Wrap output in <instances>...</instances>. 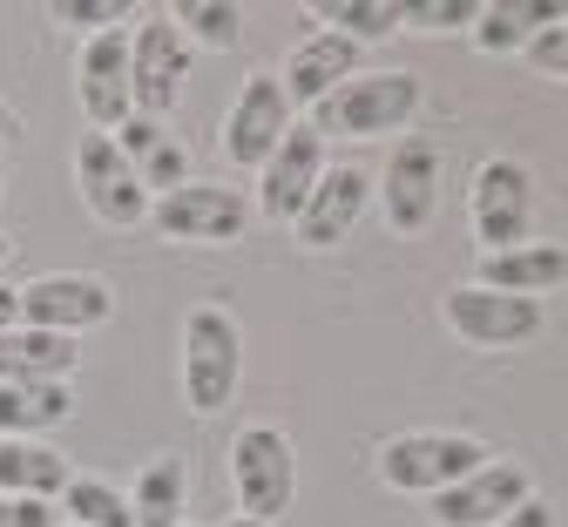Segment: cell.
<instances>
[{"mask_svg":"<svg viewBox=\"0 0 568 527\" xmlns=\"http://www.w3.org/2000/svg\"><path fill=\"white\" fill-rule=\"evenodd\" d=\"M190 68H196V48L176 34L170 8L135 14V28H129V115H156V122H170V109L183 102Z\"/></svg>","mask_w":568,"mask_h":527,"instance_id":"5b68a950","label":"cell"},{"mask_svg":"<svg viewBox=\"0 0 568 527\" xmlns=\"http://www.w3.org/2000/svg\"><path fill=\"white\" fill-rule=\"evenodd\" d=\"M115 149H122V163L135 170V183L150 190V203L190 183V149H183V135H170V122H156V115H122Z\"/></svg>","mask_w":568,"mask_h":527,"instance_id":"ac0fdd59","label":"cell"},{"mask_svg":"<svg viewBox=\"0 0 568 527\" xmlns=\"http://www.w3.org/2000/svg\"><path fill=\"white\" fill-rule=\"evenodd\" d=\"M0 527H61L54 500H14V494H0Z\"/></svg>","mask_w":568,"mask_h":527,"instance_id":"4dcf8cb0","label":"cell"},{"mask_svg":"<svg viewBox=\"0 0 568 527\" xmlns=\"http://www.w3.org/2000/svg\"><path fill=\"white\" fill-rule=\"evenodd\" d=\"M75 365L82 345L61 332H34V325L0 332V386H75Z\"/></svg>","mask_w":568,"mask_h":527,"instance_id":"ffe728a7","label":"cell"},{"mask_svg":"<svg viewBox=\"0 0 568 527\" xmlns=\"http://www.w3.org/2000/svg\"><path fill=\"white\" fill-rule=\"evenodd\" d=\"M231 527H264V520H244V514H237V520H231Z\"/></svg>","mask_w":568,"mask_h":527,"instance_id":"d590c367","label":"cell"},{"mask_svg":"<svg viewBox=\"0 0 568 527\" xmlns=\"http://www.w3.org/2000/svg\"><path fill=\"white\" fill-rule=\"evenodd\" d=\"M183 527H196V520H183Z\"/></svg>","mask_w":568,"mask_h":527,"instance_id":"74e56055","label":"cell"},{"mask_svg":"<svg viewBox=\"0 0 568 527\" xmlns=\"http://www.w3.org/2000/svg\"><path fill=\"white\" fill-rule=\"evenodd\" d=\"M292 122H298V109L284 102L277 68H251L244 82H237V95H231V109H224V135H217L224 142V163L257 176V163L284 142V129H292Z\"/></svg>","mask_w":568,"mask_h":527,"instance_id":"30bf717a","label":"cell"},{"mask_svg":"<svg viewBox=\"0 0 568 527\" xmlns=\"http://www.w3.org/2000/svg\"><path fill=\"white\" fill-rule=\"evenodd\" d=\"M176 386H183V406L196 419L231 413V399L244 386V325H237V312H224V305H190L183 312Z\"/></svg>","mask_w":568,"mask_h":527,"instance_id":"6da1fadb","label":"cell"},{"mask_svg":"<svg viewBox=\"0 0 568 527\" xmlns=\"http://www.w3.org/2000/svg\"><path fill=\"white\" fill-rule=\"evenodd\" d=\"M8 264H14V237H8V231H0V271H8Z\"/></svg>","mask_w":568,"mask_h":527,"instance_id":"e575fe53","label":"cell"},{"mask_svg":"<svg viewBox=\"0 0 568 527\" xmlns=\"http://www.w3.org/2000/svg\"><path fill=\"white\" fill-rule=\"evenodd\" d=\"M75 102L95 135H115L129 115V28L89 34L75 48Z\"/></svg>","mask_w":568,"mask_h":527,"instance_id":"9a60e30c","label":"cell"},{"mask_svg":"<svg viewBox=\"0 0 568 527\" xmlns=\"http://www.w3.org/2000/svg\"><path fill=\"white\" fill-rule=\"evenodd\" d=\"M535 494V474L508 454H487L467 480H454L447 494L426 500V514H434L440 527H501L521 500Z\"/></svg>","mask_w":568,"mask_h":527,"instance_id":"5bb4252c","label":"cell"},{"mask_svg":"<svg viewBox=\"0 0 568 527\" xmlns=\"http://www.w3.org/2000/svg\"><path fill=\"white\" fill-rule=\"evenodd\" d=\"M170 21H176V34L190 48H210V54H231L244 41V14L231 8V0H176Z\"/></svg>","mask_w":568,"mask_h":527,"instance_id":"4316f807","label":"cell"},{"mask_svg":"<svg viewBox=\"0 0 568 527\" xmlns=\"http://www.w3.org/2000/svg\"><path fill=\"white\" fill-rule=\"evenodd\" d=\"M447 332L467 345V352H515L528 338L548 332V305H535V297H508V291H487V284H454L447 305H440Z\"/></svg>","mask_w":568,"mask_h":527,"instance_id":"ba28073f","label":"cell"},{"mask_svg":"<svg viewBox=\"0 0 568 527\" xmlns=\"http://www.w3.org/2000/svg\"><path fill=\"white\" fill-rule=\"evenodd\" d=\"M14 135H21V115H14V109H8V102H0V149H8V142H14Z\"/></svg>","mask_w":568,"mask_h":527,"instance_id":"836d02e7","label":"cell"},{"mask_svg":"<svg viewBox=\"0 0 568 527\" xmlns=\"http://www.w3.org/2000/svg\"><path fill=\"white\" fill-rule=\"evenodd\" d=\"M48 14L89 41V34H109V28H122V21H129V0H54Z\"/></svg>","mask_w":568,"mask_h":527,"instance_id":"f1b7e54d","label":"cell"},{"mask_svg":"<svg viewBox=\"0 0 568 527\" xmlns=\"http://www.w3.org/2000/svg\"><path fill=\"white\" fill-rule=\"evenodd\" d=\"M480 0H399V34H467Z\"/></svg>","mask_w":568,"mask_h":527,"instance_id":"83f0119b","label":"cell"},{"mask_svg":"<svg viewBox=\"0 0 568 527\" xmlns=\"http://www.w3.org/2000/svg\"><path fill=\"white\" fill-rule=\"evenodd\" d=\"M75 190L89 203V216L102 223V231H142L150 223V190L135 183V170L122 163L115 135H82L75 142Z\"/></svg>","mask_w":568,"mask_h":527,"instance_id":"4fadbf2b","label":"cell"},{"mask_svg":"<svg viewBox=\"0 0 568 527\" xmlns=\"http://www.w3.org/2000/svg\"><path fill=\"white\" fill-rule=\"evenodd\" d=\"M0 183H8V163H0Z\"/></svg>","mask_w":568,"mask_h":527,"instance_id":"8d00e7d4","label":"cell"},{"mask_svg":"<svg viewBox=\"0 0 568 527\" xmlns=\"http://www.w3.org/2000/svg\"><path fill=\"white\" fill-rule=\"evenodd\" d=\"M150 231L170 237V244H196V251H217V244H237L251 231V196L231 190V183H210V176H190L183 190L156 196L150 203Z\"/></svg>","mask_w":568,"mask_h":527,"instance_id":"52a82bcc","label":"cell"},{"mask_svg":"<svg viewBox=\"0 0 568 527\" xmlns=\"http://www.w3.org/2000/svg\"><path fill=\"white\" fill-rule=\"evenodd\" d=\"M345 74H359V48H352L345 34H325V28H312L292 54H284V68H277V89H284V102L292 109H318Z\"/></svg>","mask_w":568,"mask_h":527,"instance_id":"e0dca14e","label":"cell"},{"mask_svg":"<svg viewBox=\"0 0 568 527\" xmlns=\"http://www.w3.org/2000/svg\"><path fill=\"white\" fill-rule=\"evenodd\" d=\"M61 527H68V520H61Z\"/></svg>","mask_w":568,"mask_h":527,"instance_id":"f35d334b","label":"cell"},{"mask_svg":"<svg viewBox=\"0 0 568 527\" xmlns=\"http://www.w3.org/2000/svg\"><path fill=\"white\" fill-rule=\"evenodd\" d=\"M501 527H555V507H548L541 494H528V500H521V507H515Z\"/></svg>","mask_w":568,"mask_h":527,"instance_id":"1f68e13d","label":"cell"},{"mask_svg":"<svg viewBox=\"0 0 568 527\" xmlns=\"http://www.w3.org/2000/svg\"><path fill=\"white\" fill-rule=\"evenodd\" d=\"M467 231L480 257L515 251L535 237V170L521 156H487L467 183Z\"/></svg>","mask_w":568,"mask_h":527,"instance_id":"8992f818","label":"cell"},{"mask_svg":"<svg viewBox=\"0 0 568 527\" xmlns=\"http://www.w3.org/2000/svg\"><path fill=\"white\" fill-rule=\"evenodd\" d=\"M183 500H190V467L183 454H156L129 487V520L135 527H183Z\"/></svg>","mask_w":568,"mask_h":527,"instance_id":"603a6c76","label":"cell"},{"mask_svg":"<svg viewBox=\"0 0 568 527\" xmlns=\"http://www.w3.org/2000/svg\"><path fill=\"white\" fill-rule=\"evenodd\" d=\"M312 21L325 34H345L352 48H359V41L399 34V0H312Z\"/></svg>","mask_w":568,"mask_h":527,"instance_id":"484cf974","label":"cell"},{"mask_svg":"<svg viewBox=\"0 0 568 527\" xmlns=\"http://www.w3.org/2000/svg\"><path fill=\"white\" fill-rule=\"evenodd\" d=\"M14 325H21V291L0 284V332H14Z\"/></svg>","mask_w":568,"mask_h":527,"instance_id":"d6a6232c","label":"cell"},{"mask_svg":"<svg viewBox=\"0 0 568 527\" xmlns=\"http://www.w3.org/2000/svg\"><path fill=\"white\" fill-rule=\"evenodd\" d=\"M561 21V8L555 0H487V8L474 14V28H467V41L480 48V54H521L541 28H555Z\"/></svg>","mask_w":568,"mask_h":527,"instance_id":"7402d4cb","label":"cell"},{"mask_svg":"<svg viewBox=\"0 0 568 527\" xmlns=\"http://www.w3.org/2000/svg\"><path fill=\"white\" fill-rule=\"evenodd\" d=\"M474 284H487V291H508V297H555L561 284H568V244H555V237H528V244H515V251H494V257H480L474 264Z\"/></svg>","mask_w":568,"mask_h":527,"instance_id":"d6986e66","label":"cell"},{"mask_svg":"<svg viewBox=\"0 0 568 527\" xmlns=\"http://www.w3.org/2000/svg\"><path fill=\"white\" fill-rule=\"evenodd\" d=\"M373 460H379V487L413 494V500H434V494H447L454 480H467L487 460V439L447 433V426H413V433L379 439Z\"/></svg>","mask_w":568,"mask_h":527,"instance_id":"3957f363","label":"cell"},{"mask_svg":"<svg viewBox=\"0 0 568 527\" xmlns=\"http://www.w3.org/2000/svg\"><path fill=\"white\" fill-rule=\"evenodd\" d=\"M325 170H332L325 135H318L312 122H292V129H284V142H277L271 156L257 163L251 216H264V223H292V216L305 210V196L318 190V176H325Z\"/></svg>","mask_w":568,"mask_h":527,"instance_id":"8fae6325","label":"cell"},{"mask_svg":"<svg viewBox=\"0 0 568 527\" xmlns=\"http://www.w3.org/2000/svg\"><path fill=\"white\" fill-rule=\"evenodd\" d=\"M231 494H237V514L244 520H264L277 527L298 500V446L284 426H237L231 439Z\"/></svg>","mask_w":568,"mask_h":527,"instance_id":"277c9868","label":"cell"},{"mask_svg":"<svg viewBox=\"0 0 568 527\" xmlns=\"http://www.w3.org/2000/svg\"><path fill=\"white\" fill-rule=\"evenodd\" d=\"M115 318V291L95 271H48L21 284V325L34 332H61V338H82L95 325Z\"/></svg>","mask_w":568,"mask_h":527,"instance_id":"7c38bea8","label":"cell"},{"mask_svg":"<svg viewBox=\"0 0 568 527\" xmlns=\"http://www.w3.org/2000/svg\"><path fill=\"white\" fill-rule=\"evenodd\" d=\"M521 61H528L535 74H548V82H568V14H561L555 28H541V34L521 48Z\"/></svg>","mask_w":568,"mask_h":527,"instance_id":"f546056e","label":"cell"},{"mask_svg":"<svg viewBox=\"0 0 568 527\" xmlns=\"http://www.w3.org/2000/svg\"><path fill=\"white\" fill-rule=\"evenodd\" d=\"M373 196H379V216H386L393 237H419L440 216V142L399 135L386 170L373 176Z\"/></svg>","mask_w":568,"mask_h":527,"instance_id":"9c48e42d","label":"cell"},{"mask_svg":"<svg viewBox=\"0 0 568 527\" xmlns=\"http://www.w3.org/2000/svg\"><path fill=\"white\" fill-rule=\"evenodd\" d=\"M366 203H373V176L359 163H332L318 176V190L305 196V210L292 216V237L305 251H338L352 237V223L366 216Z\"/></svg>","mask_w":568,"mask_h":527,"instance_id":"2e32d148","label":"cell"},{"mask_svg":"<svg viewBox=\"0 0 568 527\" xmlns=\"http://www.w3.org/2000/svg\"><path fill=\"white\" fill-rule=\"evenodd\" d=\"M426 102V82L413 68H359L305 115L325 142L345 135V142H379V135H406V122L419 115Z\"/></svg>","mask_w":568,"mask_h":527,"instance_id":"7a4b0ae2","label":"cell"},{"mask_svg":"<svg viewBox=\"0 0 568 527\" xmlns=\"http://www.w3.org/2000/svg\"><path fill=\"white\" fill-rule=\"evenodd\" d=\"M54 514L68 527H135L129 520V494L115 480H95V474H75L61 494H54Z\"/></svg>","mask_w":568,"mask_h":527,"instance_id":"d4e9b609","label":"cell"},{"mask_svg":"<svg viewBox=\"0 0 568 527\" xmlns=\"http://www.w3.org/2000/svg\"><path fill=\"white\" fill-rule=\"evenodd\" d=\"M75 413V386H0V439H41Z\"/></svg>","mask_w":568,"mask_h":527,"instance_id":"cb8c5ba5","label":"cell"},{"mask_svg":"<svg viewBox=\"0 0 568 527\" xmlns=\"http://www.w3.org/2000/svg\"><path fill=\"white\" fill-rule=\"evenodd\" d=\"M68 480H75V467H68L61 446H48V439H0V494L54 500Z\"/></svg>","mask_w":568,"mask_h":527,"instance_id":"44dd1931","label":"cell"}]
</instances>
